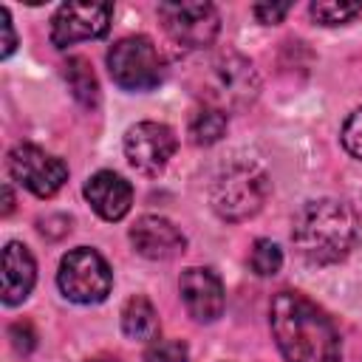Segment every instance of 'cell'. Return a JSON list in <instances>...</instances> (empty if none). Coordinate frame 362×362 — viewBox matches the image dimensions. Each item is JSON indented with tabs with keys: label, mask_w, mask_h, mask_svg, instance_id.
Masks as SVG:
<instances>
[{
	"label": "cell",
	"mask_w": 362,
	"mask_h": 362,
	"mask_svg": "<svg viewBox=\"0 0 362 362\" xmlns=\"http://www.w3.org/2000/svg\"><path fill=\"white\" fill-rule=\"evenodd\" d=\"M192 93L201 99V105L229 113V110H240L257 99L260 76L246 57L218 54L198 68Z\"/></svg>",
	"instance_id": "3"
},
{
	"label": "cell",
	"mask_w": 362,
	"mask_h": 362,
	"mask_svg": "<svg viewBox=\"0 0 362 362\" xmlns=\"http://www.w3.org/2000/svg\"><path fill=\"white\" fill-rule=\"evenodd\" d=\"M269 175L255 161H232L221 167L209 187V204L223 221H246L252 218L263 201L269 198Z\"/></svg>",
	"instance_id": "4"
},
{
	"label": "cell",
	"mask_w": 362,
	"mask_h": 362,
	"mask_svg": "<svg viewBox=\"0 0 362 362\" xmlns=\"http://www.w3.org/2000/svg\"><path fill=\"white\" fill-rule=\"evenodd\" d=\"M34 280H37V263H34V255L28 252L25 243H6L3 249V303L6 305H20L31 288H34Z\"/></svg>",
	"instance_id": "14"
},
{
	"label": "cell",
	"mask_w": 362,
	"mask_h": 362,
	"mask_svg": "<svg viewBox=\"0 0 362 362\" xmlns=\"http://www.w3.org/2000/svg\"><path fill=\"white\" fill-rule=\"evenodd\" d=\"M269 325L286 362H342L334 322L305 294L277 291L269 305Z\"/></svg>",
	"instance_id": "1"
},
{
	"label": "cell",
	"mask_w": 362,
	"mask_h": 362,
	"mask_svg": "<svg viewBox=\"0 0 362 362\" xmlns=\"http://www.w3.org/2000/svg\"><path fill=\"white\" fill-rule=\"evenodd\" d=\"M57 286H59L62 297H68L71 303L96 305L110 294L113 272L96 249L76 246L68 255H62L59 272H57Z\"/></svg>",
	"instance_id": "5"
},
{
	"label": "cell",
	"mask_w": 362,
	"mask_h": 362,
	"mask_svg": "<svg viewBox=\"0 0 362 362\" xmlns=\"http://www.w3.org/2000/svg\"><path fill=\"white\" fill-rule=\"evenodd\" d=\"M229 127V113L218 110V107H206L201 105L192 116H189V139L201 147L206 144H215Z\"/></svg>",
	"instance_id": "17"
},
{
	"label": "cell",
	"mask_w": 362,
	"mask_h": 362,
	"mask_svg": "<svg viewBox=\"0 0 362 362\" xmlns=\"http://www.w3.org/2000/svg\"><path fill=\"white\" fill-rule=\"evenodd\" d=\"M85 198L102 221H122L133 206V187L113 170H99L85 181Z\"/></svg>",
	"instance_id": "13"
},
{
	"label": "cell",
	"mask_w": 362,
	"mask_h": 362,
	"mask_svg": "<svg viewBox=\"0 0 362 362\" xmlns=\"http://www.w3.org/2000/svg\"><path fill=\"white\" fill-rule=\"evenodd\" d=\"M62 76L74 93V99L85 107H96L99 105V82H96V74L90 71L88 59L82 57H71L65 65H62Z\"/></svg>",
	"instance_id": "16"
},
{
	"label": "cell",
	"mask_w": 362,
	"mask_h": 362,
	"mask_svg": "<svg viewBox=\"0 0 362 362\" xmlns=\"http://www.w3.org/2000/svg\"><path fill=\"white\" fill-rule=\"evenodd\" d=\"M0 34H3V40H0V57L6 59V57H11L14 48H17V34H14L11 14H8L6 6H0Z\"/></svg>",
	"instance_id": "23"
},
{
	"label": "cell",
	"mask_w": 362,
	"mask_h": 362,
	"mask_svg": "<svg viewBox=\"0 0 362 362\" xmlns=\"http://www.w3.org/2000/svg\"><path fill=\"white\" fill-rule=\"evenodd\" d=\"M362 238L359 215L351 204L337 198L308 201L291 223V240L300 257L311 266H331L351 255Z\"/></svg>",
	"instance_id": "2"
},
{
	"label": "cell",
	"mask_w": 362,
	"mask_h": 362,
	"mask_svg": "<svg viewBox=\"0 0 362 362\" xmlns=\"http://www.w3.org/2000/svg\"><path fill=\"white\" fill-rule=\"evenodd\" d=\"M3 201H6V204H3V215H8V212L14 209V195H11V187H8V184L3 187Z\"/></svg>",
	"instance_id": "24"
},
{
	"label": "cell",
	"mask_w": 362,
	"mask_h": 362,
	"mask_svg": "<svg viewBox=\"0 0 362 362\" xmlns=\"http://www.w3.org/2000/svg\"><path fill=\"white\" fill-rule=\"evenodd\" d=\"M249 266H252V272L257 277H274L280 272V266H283L280 246L274 240H269V238H257L252 252H249Z\"/></svg>",
	"instance_id": "19"
},
{
	"label": "cell",
	"mask_w": 362,
	"mask_h": 362,
	"mask_svg": "<svg viewBox=\"0 0 362 362\" xmlns=\"http://www.w3.org/2000/svg\"><path fill=\"white\" fill-rule=\"evenodd\" d=\"M339 139H342V147H345L354 158H362V107L354 110V113L345 119Z\"/></svg>",
	"instance_id": "21"
},
{
	"label": "cell",
	"mask_w": 362,
	"mask_h": 362,
	"mask_svg": "<svg viewBox=\"0 0 362 362\" xmlns=\"http://www.w3.org/2000/svg\"><path fill=\"white\" fill-rule=\"evenodd\" d=\"M252 11L263 25H274L291 11V3H257Z\"/></svg>",
	"instance_id": "22"
},
{
	"label": "cell",
	"mask_w": 362,
	"mask_h": 362,
	"mask_svg": "<svg viewBox=\"0 0 362 362\" xmlns=\"http://www.w3.org/2000/svg\"><path fill=\"white\" fill-rule=\"evenodd\" d=\"M130 243L147 260H173L184 252L187 238L173 221L161 215H141L130 226Z\"/></svg>",
	"instance_id": "12"
},
{
	"label": "cell",
	"mask_w": 362,
	"mask_h": 362,
	"mask_svg": "<svg viewBox=\"0 0 362 362\" xmlns=\"http://www.w3.org/2000/svg\"><path fill=\"white\" fill-rule=\"evenodd\" d=\"M8 175L25 187L28 192H34L37 198H51L62 189V184L68 181V167L62 158L45 153L37 144H17L8 150Z\"/></svg>",
	"instance_id": "8"
},
{
	"label": "cell",
	"mask_w": 362,
	"mask_h": 362,
	"mask_svg": "<svg viewBox=\"0 0 362 362\" xmlns=\"http://www.w3.org/2000/svg\"><path fill=\"white\" fill-rule=\"evenodd\" d=\"M311 17L320 23V25H342V23H351L359 11H362V3H348V0H317L311 3Z\"/></svg>",
	"instance_id": "18"
},
{
	"label": "cell",
	"mask_w": 362,
	"mask_h": 362,
	"mask_svg": "<svg viewBox=\"0 0 362 362\" xmlns=\"http://www.w3.org/2000/svg\"><path fill=\"white\" fill-rule=\"evenodd\" d=\"M189 351L181 339H153L144 351V362H187Z\"/></svg>",
	"instance_id": "20"
},
{
	"label": "cell",
	"mask_w": 362,
	"mask_h": 362,
	"mask_svg": "<svg viewBox=\"0 0 362 362\" xmlns=\"http://www.w3.org/2000/svg\"><path fill=\"white\" fill-rule=\"evenodd\" d=\"M178 291L187 314L195 322H215L223 314V283L212 269L189 266L178 277Z\"/></svg>",
	"instance_id": "11"
},
{
	"label": "cell",
	"mask_w": 362,
	"mask_h": 362,
	"mask_svg": "<svg viewBox=\"0 0 362 362\" xmlns=\"http://www.w3.org/2000/svg\"><path fill=\"white\" fill-rule=\"evenodd\" d=\"M158 17L173 42L201 51L221 31V14L212 3H158Z\"/></svg>",
	"instance_id": "7"
},
{
	"label": "cell",
	"mask_w": 362,
	"mask_h": 362,
	"mask_svg": "<svg viewBox=\"0 0 362 362\" xmlns=\"http://www.w3.org/2000/svg\"><path fill=\"white\" fill-rule=\"evenodd\" d=\"M110 3H62L51 17V42L62 51L76 42L105 37L110 28Z\"/></svg>",
	"instance_id": "9"
},
{
	"label": "cell",
	"mask_w": 362,
	"mask_h": 362,
	"mask_svg": "<svg viewBox=\"0 0 362 362\" xmlns=\"http://www.w3.org/2000/svg\"><path fill=\"white\" fill-rule=\"evenodd\" d=\"M88 362H119V359H110V356H102V359H88Z\"/></svg>",
	"instance_id": "25"
},
{
	"label": "cell",
	"mask_w": 362,
	"mask_h": 362,
	"mask_svg": "<svg viewBox=\"0 0 362 362\" xmlns=\"http://www.w3.org/2000/svg\"><path fill=\"white\" fill-rule=\"evenodd\" d=\"M122 331L127 339L136 342H153L158 339V311L144 294H136L122 308Z\"/></svg>",
	"instance_id": "15"
},
{
	"label": "cell",
	"mask_w": 362,
	"mask_h": 362,
	"mask_svg": "<svg viewBox=\"0 0 362 362\" xmlns=\"http://www.w3.org/2000/svg\"><path fill=\"white\" fill-rule=\"evenodd\" d=\"M175 147V133L161 122H139L124 133V156L141 175H158L173 158Z\"/></svg>",
	"instance_id": "10"
},
{
	"label": "cell",
	"mask_w": 362,
	"mask_h": 362,
	"mask_svg": "<svg viewBox=\"0 0 362 362\" xmlns=\"http://www.w3.org/2000/svg\"><path fill=\"white\" fill-rule=\"evenodd\" d=\"M107 71L122 90H153L164 79V59L150 37H122L107 51Z\"/></svg>",
	"instance_id": "6"
}]
</instances>
